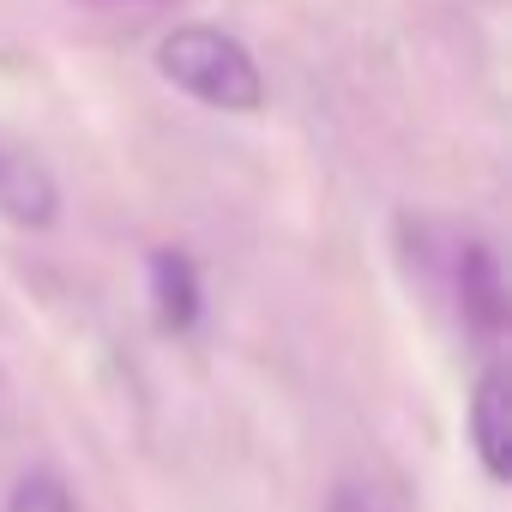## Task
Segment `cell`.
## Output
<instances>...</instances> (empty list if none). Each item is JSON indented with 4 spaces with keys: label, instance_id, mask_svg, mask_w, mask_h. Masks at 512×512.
Listing matches in <instances>:
<instances>
[{
    "label": "cell",
    "instance_id": "1",
    "mask_svg": "<svg viewBox=\"0 0 512 512\" xmlns=\"http://www.w3.org/2000/svg\"><path fill=\"white\" fill-rule=\"evenodd\" d=\"M157 73L205 103V109H223V115H247L266 103V79H260V61L247 55L241 37H229L223 25H205V19H187L175 31H163L157 43Z\"/></svg>",
    "mask_w": 512,
    "mask_h": 512
},
{
    "label": "cell",
    "instance_id": "8",
    "mask_svg": "<svg viewBox=\"0 0 512 512\" xmlns=\"http://www.w3.org/2000/svg\"><path fill=\"white\" fill-rule=\"evenodd\" d=\"M0 169H7V145H0Z\"/></svg>",
    "mask_w": 512,
    "mask_h": 512
},
{
    "label": "cell",
    "instance_id": "6",
    "mask_svg": "<svg viewBox=\"0 0 512 512\" xmlns=\"http://www.w3.org/2000/svg\"><path fill=\"white\" fill-rule=\"evenodd\" d=\"M7 512H79V506H73V494H67V482H61L55 470H31V476L13 488Z\"/></svg>",
    "mask_w": 512,
    "mask_h": 512
},
{
    "label": "cell",
    "instance_id": "5",
    "mask_svg": "<svg viewBox=\"0 0 512 512\" xmlns=\"http://www.w3.org/2000/svg\"><path fill=\"white\" fill-rule=\"evenodd\" d=\"M0 211H7L19 229H49L61 217V187L43 163L31 157H13L7 151V169H0Z\"/></svg>",
    "mask_w": 512,
    "mask_h": 512
},
{
    "label": "cell",
    "instance_id": "3",
    "mask_svg": "<svg viewBox=\"0 0 512 512\" xmlns=\"http://www.w3.org/2000/svg\"><path fill=\"white\" fill-rule=\"evenodd\" d=\"M470 446L488 482L512 476V392H506V368H482L476 392H470Z\"/></svg>",
    "mask_w": 512,
    "mask_h": 512
},
{
    "label": "cell",
    "instance_id": "4",
    "mask_svg": "<svg viewBox=\"0 0 512 512\" xmlns=\"http://www.w3.org/2000/svg\"><path fill=\"white\" fill-rule=\"evenodd\" d=\"M151 308L163 332H193L205 314V290H199V266L181 247H157L151 253Z\"/></svg>",
    "mask_w": 512,
    "mask_h": 512
},
{
    "label": "cell",
    "instance_id": "2",
    "mask_svg": "<svg viewBox=\"0 0 512 512\" xmlns=\"http://www.w3.org/2000/svg\"><path fill=\"white\" fill-rule=\"evenodd\" d=\"M452 290H458V314L476 338H500L506 332V278L488 241H464L452 260Z\"/></svg>",
    "mask_w": 512,
    "mask_h": 512
},
{
    "label": "cell",
    "instance_id": "7",
    "mask_svg": "<svg viewBox=\"0 0 512 512\" xmlns=\"http://www.w3.org/2000/svg\"><path fill=\"white\" fill-rule=\"evenodd\" d=\"M326 512H398L374 482H338L332 488V500H326Z\"/></svg>",
    "mask_w": 512,
    "mask_h": 512
}]
</instances>
